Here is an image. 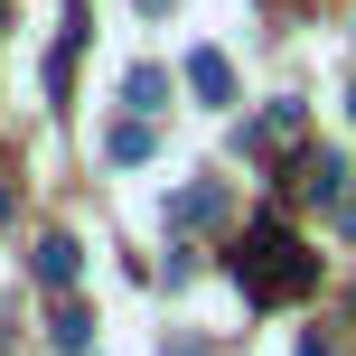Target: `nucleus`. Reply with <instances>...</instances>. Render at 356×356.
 Segmentation results:
<instances>
[{"label":"nucleus","mask_w":356,"mask_h":356,"mask_svg":"<svg viewBox=\"0 0 356 356\" xmlns=\"http://www.w3.org/2000/svg\"><path fill=\"white\" fill-rule=\"evenodd\" d=\"M122 104H131V113L150 122V113L169 104V75H160V66H131V75H122Z\"/></svg>","instance_id":"obj_6"},{"label":"nucleus","mask_w":356,"mask_h":356,"mask_svg":"<svg viewBox=\"0 0 356 356\" xmlns=\"http://www.w3.org/2000/svg\"><path fill=\"white\" fill-rule=\"evenodd\" d=\"M75 56H85V0H66V29H56V47H47V104H66Z\"/></svg>","instance_id":"obj_2"},{"label":"nucleus","mask_w":356,"mask_h":356,"mask_svg":"<svg viewBox=\"0 0 356 356\" xmlns=\"http://www.w3.org/2000/svg\"><path fill=\"white\" fill-rule=\"evenodd\" d=\"M29 263H38V282H47V291H66L75 272H85V244H75V234H38Z\"/></svg>","instance_id":"obj_3"},{"label":"nucleus","mask_w":356,"mask_h":356,"mask_svg":"<svg viewBox=\"0 0 356 356\" xmlns=\"http://www.w3.org/2000/svg\"><path fill=\"white\" fill-rule=\"evenodd\" d=\"M216 216H225V188H216V178H197V188H178L169 225H216Z\"/></svg>","instance_id":"obj_5"},{"label":"nucleus","mask_w":356,"mask_h":356,"mask_svg":"<svg viewBox=\"0 0 356 356\" xmlns=\"http://www.w3.org/2000/svg\"><path fill=\"white\" fill-rule=\"evenodd\" d=\"M234 282H244V300H300V291L319 282V253H309L282 216H263V225H244V244H234Z\"/></svg>","instance_id":"obj_1"},{"label":"nucleus","mask_w":356,"mask_h":356,"mask_svg":"<svg viewBox=\"0 0 356 356\" xmlns=\"http://www.w3.org/2000/svg\"><path fill=\"white\" fill-rule=\"evenodd\" d=\"M0 234H10V188H0Z\"/></svg>","instance_id":"obj_11"},{"label":"nucleus","mask_w":356,"mask_h":356,"mask_svg":"<svg viewBox=\"0 0 356 356\" xmlns=\"http://www.w3.org/2000/svg\"><path fill=\"white\" fill-rule=\"evenodd\" d=\"M47 338H56V356H85V347H94V309H75V300H66V309L47 319Z\"/></svg>","instance_id":"obj_7"},{"label":"nucleus","mask_w":356,"mask_h":356,"mask_svg":"<svg viewBox=\"0 0 356 356\" xmlns=\"http://www.w3.org/2000/svg\"><path fill=\"white\" fill-rule=\"evenodd\" d=\"M104 160H150V122H113V141H104Z\"/></svg>","instance_id":"obj_9"},{"label":"nucleus","mask_w":356,"mask_h":356,"mask_svg":"<svg viewBox=\"0 0 356 356\" xmlns=\"http://www.w3.org/2000/svg\"><path fill=\"white\" fill-rule=\"evenodd\" d=\"M338 160H328V150H309V160H300V197H319V207H328V197H338Z\"/></svg>","instance_id":"obj_8"},{"label":"nucleus","mask_w":356,"mask_h":356,"mask_svg":"<svg viewBox=\"0 0 356 356\" xmlns=\"http://www.w3.org/2000/svg\"><path fill=\"white\" fill-rule=\"evenodd\" d=\"M141 10H169V0H141Z\"/></svg>","instance_id":"obj_12"},{"label":"nucleus","mask_w":356,"mask_h":356,"mask_svg":"<svg viewBox=\"0 0 356 356\" xmlns=\"http://www.w3.org/2000/svg\"><path fill=\"white\" fill-rule=\"evenodd\" d=\"M188 85H197V104H234V66H225L216 47H197V56H188Z\"/></svg>","instance_id":"obj_4"},{"label":"nucleus","mask_w":356,"mask_h":356,"mask_svg":"<svg viewBox=\"0 0 356 356\" xmlns=\"http://www.w3.org/2000/svg\"><path fill=\"white\" fill-rule=\"evenodd\" d=\"M160 356H207V347H197V338H169V347H160Z\"/></svg>","instance_id":"obj_10"}]
</instances>
